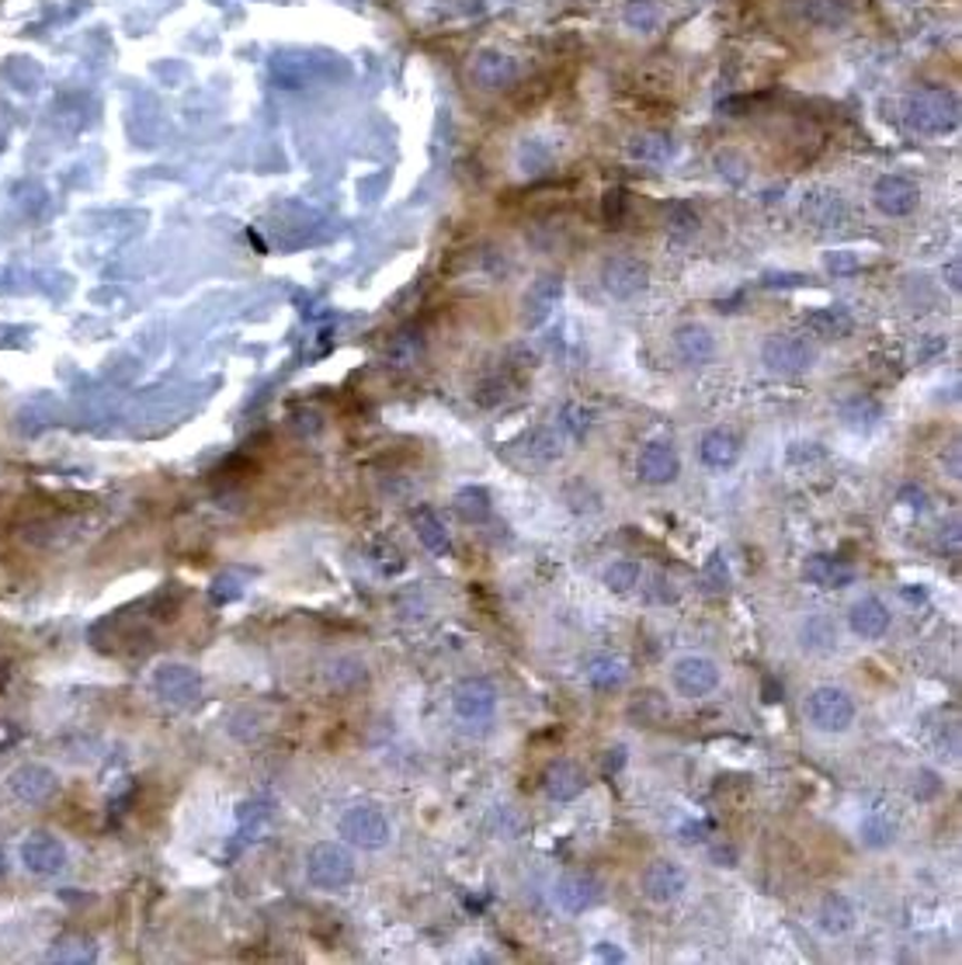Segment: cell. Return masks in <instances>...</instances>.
I'll return each instance as SVG.
<instances>
[{
	"mask_svg": "<svg viewBox=\"0 0 962 965\" xmlns=\"http://www.w3.org/2000/svg\"><path fill=\"white\" fill-rule=\"evenodd\" d=\"M803 716L820 733H847L855 723V698L837 685H820L806 695Z\"/></svg>",
	"mask_w": 962,
	"mask_h": 965,
	"instance_id": "cell-1",
	"label": "cell"
},
{
	"mask_svg": "<svg viewBox=\"0 0 962 965\" xmlns=\"http://www.w3.org/2000/svg\"><path fill=\"white\" fill-rule=\"evenodd\" d=\"M452 713H456V719L473 733L490 729V723L497 716V688L487 677L459 680L456 692H452Z\"/></svg>",
	"mask_w": 962,
	"mask_h": 965,
	"instance_id": "cell-2",
	"label": "cell"
},
{
	"mask_svg": "<svg viewBox=\"0 0 962 965\" xmlns=\"http://www.w3.org/2000/svg\"><path fill=\"white\" fill-rule=\"evenodd\" d=\"M306 878H309V883H314L317 889H327V893L345 889L351 878H355V858H351V850L341 847V844H330V840L317 844V847L306 855Z\"/></svg>",
	"mask_w": 962,
	"mask_h": 965,
	"instance_id": "cell-3",
	"label": "cell"
},
{
	"mask_svg": "<svg viewBox=\"0 0 962 965\" xmlns=\"http://www.w3.org/2000/svg\"><path fill=\"white\" fill-rule=\"evenodd\" d=\"M671 685L682 698H705L720 688V667L713 657H702V653H685L677 657L671 667Z\"/></svg>",
	"mask_w": 962,
	"mask_h": 965,
	"instance_id": "cell-4",
	"label": "cell"
},
{
	"mask_svg": "<svg viewBox=\"0 0 962 965\" xmlns=\"http://www.w3.org/2000/svg\"><path fill=\"white\" fill-rule=\"evenodd\" d=\"M341 837L361 850H383L393 830H389V819L376 806H351L341 816Z\"/></svg>",
	"mask_w": 962,
	"mask_h": 965,
	"instance_id": "cell-5",
	"label": "cell"
},
{
	"mask_svg": "<svg viewBox=\"0 0 962 965\" xmlns=\"http://www.w3.org/2000/svg\"><path fill=\"white\" fill-rule=\"evenodd\" d=\"M685 889H688V875H685V868L677 865V862L657 858V862H649V865L643 868V875H639V893H643V899L657 903V906H667V903H674V899H682Z\"/></svg>",
	"mask_w": 962,
	"mask_h": 965,
	"instance_id": "cell-6",
	"label": "cell"
},
{
	"mask_svg": "<svg viewBox=\"0 0 962 965\" xmlns=\"http://www.w3.org/2000/svg\"><path fill=\"white\" fill-rule=\"evenodd\" d=\"M816 351L813 345H806V337H792V334H778L768 337L765 348H761V361H765L772 372L778 376H800L813 365Z\"/></svg>",
	"mask_w": 962,
	"mask_h": 965,
	"instance_id": "cell-7",
	"label": "cell"
},
{
	"mask_svg": "<svg viewBox=\"0 0 962 965\" xmlns=\"http://www.w3.org/2000/svg\"><path fill=\"white\" fill-rule=\"evenodd\" d=\"M911 126L918 132H928V136H939V132H949L955 129L959 122V111H955V98L945 94V91H921L914 101H911Z\"/></svg>",
	"mask_w": 962,
	"mask_h": 965,
	"instance_id": "cell-8",
	"label": "cell"
},
{
	"mask_svg": "<svg viewBox=\"0 0 962 965\" xmlns=\"http://www.w3.org/2000/svg\"><path fill=\"white\" fill-rule=\"evenodd\" d=\"M553 899H556V906L563 914L577 917V914L591 911V906L602 899V883L591 872H567V875L556 878Z\"/></svg>",
	"mask_w": 962,
	"mask_h": 965,
	"instance_id": "cell-9",
	"label": "cell"
},
{
	"mask_svg": "<svg viewBox=\"0 0 962 965\" xmlns=\"http://www.w3.org/2000/svg\"><path fill=\"white\" fill-rule=\"evenodd\" d=\"M646 265L636 261V258H612L605 261L602 268V289L612 296V299H633L646 289Z\"/></svg>",
	"mask_w": 962,
	"mask_h": 965,
	"instance_id": "cell-10",
	"label": "cell"
},
{
	"mask_svg": "<svg viewBox=\"0 0 962 965\" xmlns=\"http://www.w3.org/2000/svg\"><path fill=\"white\" fill-rule=\"evenodd\" d=\"M677 472H682V459H677L674 445L667 441H649L639 459H636V476L643 482H649V487H667V482L677 479Z\"/></svg>",
	"mask_w": 962,
	"mask_h": 965,
	"instance_id": "cell-11",
	"label": "cell"
},
{
	"mask_svg": "<svg viewBox=\"0 0 962 965\" xmlns=\"http://www.w3.org/2000/svg\"><path fill=\"white\" fill-rule=\"evenodd\" d=\"M153 688L171 705H191L198 695H202V677L185 664H167L153 674Z\"/></svg>",
	"mask_w": 962,
	"mask_h": 965,
	"instance_id": "cell-12",
	"label": "cell"
},
{
	"mask_svg": "<svg viewBox=\"0 0 962 965\" xmlns=\"http://www.w3.org/2000/svg\"><path fill=\"white\" fill-rule=\"evenodd\" d=\"M21 862L28 872H36V875H56L67 865V847L52 834H32L21 844Z\"/></svg>",
	"mask_w": 962,
	"mask_h": 965,
	"instance_id": "cell-13",
	"label": "cell"
},
{
	"mask_svg": "<svg viewBox=\"0 0 962 965\" xmlns=\"http://www.w3.org/2000/svg\"><path fill=\"white\" fill-rule=\"evenodd\" d=\"M11 792L14 799L28 803V806H42L52 799L56 792V775L46 764H21V768L11 775Z\"/></svg>",
	"mask_w": 962,
	"mask_h": 965,
	"instance_id": "cell-14",
	"label": "cell"
},
{
	"mask_svg": "<svg viewBox=\"0 0 962 965\" xmlns=\"http://www.w3.org/2000/svg\"><path fill=\"white\" fill-rule=\"evenodd\" d=\"M872 198H875V206H880V212H886V216H911L918 209L921 195H918L914 181L890 175V178H880Z\"/></svg>",
	"mask_w": 962,
	"mask_h": 965,
	"instance_id": "cell-15",
	"label": "cell"
},
{
	"mask_svg": "<svg viewBox=\"0 0 962 965\" xmlns=\"http://www.w3.org/2000/svg\"><path fill=\"white\" fill-rule=\"evenodd\" d=\"M847 626L862 639H883L890 633V608L880 598H862L847 611Z\"/></svg>",
	"mask_w": 962,
	"mask_h": 965,
	"instance_id": "cell-16",
	"label": "cell"
},
{
	"mask_svg": "<svg viewBox=\"0 0 962 965\" xmlns=\"http://www.w3.org/2000/svg\"><path fill=\"white\" fill-rule=\"evenodd\" d=\"M803 577L824 590H841L847 584H855V566L837 556H813L803 566Z\"/></svg>",
	"mask_w": 962,
	"mask_h": 965,
	"instance_id": "cell-17",
	"label": "cell"
},
{
	"mask_svg": "<svg viewBox=\"0 0 962 965\" xmlns=\"http://www.w3.org/2000/svg\"><path fill=\"white\" fill-rule=\"evenodd\" d=\"M546 796L553 803H574L581 792H584V772L577 768L574 760H553L546 768Z\"/></svg>",
	"mask_w": 962,
	"mask_h": 965,
	"instance_id": "cell-18",
	"label": "cell"
},
{
	"mask_svg": "<svg viewBox=\"0 0 962 965\" xmlns=\"http://www.w3.org/2000/svg\"><path fill=\"white\" fill-rule=\"evenodd\" d=\"M855 924H859V911L847 896L834 893L816 906V927L824 931L827 938H841V934H847Z\"/></svg>",
	"mask_w": 962,
	"mask_h": 965,
	"instance_id": "cell-19",
	"label": "cell"
},
{
	"mask_svg": "<svg viewBox=\"0 0 962 965\" xmlns=\"http://www.w3.org/2000/svg\"><path fill=\"white\" fill-rule=\"evenodd\" d=\"M559 292H563L559 275H543L539 281H535V286L525 292V324L539 327L553 314V306L559 302Z\"/></svg>",
	"mask_w": 962,
	"mask_h": 965,
	"instance_id": "cell-20",
	"label": "cell"
},
{
	"mask_svg": "<svg viewBox=\"0 0 962 965\" xmlns=\"http://www.w3.org/2000/svg\"><path fill=\"white\" fill-rule=\"evenodd\" d=\"M674 348H677V355H682L688 365H705V361L716 358V340H713V334L705 330V327H698V324L677 327Z\"/></svg>",
	"mask_w": 962,
	"mask_h": 965,
	"instance_id": "cell-21",
	"label": "cell"
},
{
	"mask_svg": "<svg viewBox=\"0 0 962 965\" xmlns=\"http://www.w3.org/2000/svg\"><path fill=\"white\" fill-rule=\"evenodd\" d=\"M698 456H702V462L710 466V469H730L733 462L741 459V438L733 435V431L716 428V431H710V435L702 438Z\"/></svg>",
	"mask_w": 962,
	"mask_h": 965,
	"instance_id": "cell-22",
	"label": "cell"
},
{
	"mask_svg": "<svg viewBox=\"0 0 962 965\" xmlns=\"http://www.w3.org/2000/svg\"><path fill=\"white\" fill-rule=\"evenodd\" d=\"M414 531H417V543L428 549L432 556H448L452 553V538H448V528L438 521L435 510L420 507L414 515Z\"/></svg>",
	"mask_w": 962,
	"mask_h": 965,
	"instance_id": "cell-23",
	"label": "cell"
},
{
	"mask_svg": "<svg viewBox=\"0 0 962 965\" xmlns=\"http://www.w3.org/2000/svg\"><path fill=\"white\" fill-rule=\"evenodd\" d=\"M584 677L591 680L594 688H618L622 680H626V664H622L618 657H612V653H594V657L584 660Z\"/></svg>",
	"mask_w": 962,
	"mask_h": 965,
	"instance_id": "cell-24",
	"label": "cell"
},
{
	"mask_svg": "<svg viewBox=\"0 0 962 965\" xmlns=\"http://www.w3.org/2000/svg\"><path fill=\"white\" fill-rule=\"evenodd\" d=\"M803 18L820 28H837L852 18V0H806Z\"/></svg>",
	"mask_w": 962,
	"mask_h": 965,
	"instance_id": "cell-25",
	"label": "cell"
},
{
	"mask_svg": "<svg viewBox=\"0 0 962 965\" xmlns=\"http://www.w3.org/2000/svg\"><path fill=\"white\" fill-rule=\"evenodd\" d=\"M803 216L816 226H841L844 222V202L831 191H820L803 202Z\"/></svg>",
	"mask_w": 962,
	"mask_h": 965,
	"instance_id": "cell-26",
	"label": "cell"
},
{
	"mask_svg": "<svg viewBox=\"0 0 962 965\" xmlns=\"http://www.w3.org/2000/svg\"><path fill=\"white\" fill-rule=\"evenodd\" d=\"M473 77L484 83V88H500V83H507L515 77V63L507 60V56H500V52H484L473 63Z\"/></svg>",
	"mask_w": 962,
	"mask_h": 965,
	"instance_id": "cell-27",
	"label": "cell"
},
{
	"mask_svg": "<svg viewBox=\"0 0 962 965\" xmlns=\"http://www.w3.org/2000/svg\"><path fill=\"white\" fill-rule=\"evenodd\" d=\"M810 327L813 334L820 337H847L855 327L852 314H847L844 306H827V309H816V314L810 317Z\"/></svg>",
	"mask_w": 962,
	"mask_h": 965,
	"instance_id": "cell-28",
	"label": "cell"
},
{
	"mask_svg": "<svg viewBox=\"0 0 962 965\" xmlns=\"http://www.w3.org/2000/svg\"><path fill=\"white\" fill-rule=\"evenodd\" d=\"M490 494L484 490V487H463L459 494H456V515L463 518V521H469V525H479V521H487L490 518Z\"/></svg>",
	"mask_w": 962,
	"mask_h": 965,
	"instance_id": "cell-29",
	"label": "cell"
},
{
	"mask_svg": "<svg viewBox=\"0 0 962 965\" xmlns=\"http://www.w3.org/2000/svg\"><path fill=\"white\" fill-rule=\"evenodd\" d=\"M52 958L56 962H70V965H83V962H95L98 952H95V945L88 938H83V934H67V938L56 942Z\"/></svg>",
	"mask_w": 962,
	"mask_h": 965,
	"instance_id": "cell-30",
	"label": "cell"
},
{
	"mask_svg": "<svg viewBox=\"0 0 962 965\" xmlns=\"http://www.w3.org/2000/svg\"><path fill=\"white\" fill-rule=\"evenodd\" d=\"M244 590H247V574L244 570H222L216 580H212V601L216 605H230V601H237V598H244Z\"/></svg>",
	"mask_w": 962,
	"mask_h": 965,
	"instance_id": "cell-31",
	"label": "cell"
},
{
	"mask_svg": "<svg viewBox=\"0 0 962 965\" xmlns=\"http://www.w3.org/2000/svg\"><path fill=\"white\" fill-rule=\"evenodd\" d=\"M639 584V566L633 559H618L605 570V587L615 594H629Z\"/></svg>",
	"mask_w": 962,
	"mask_h": 965,
	"instance_id": "cell-32",
	"label": "cell"
},
{
	"mask_svg": "<svg viewBox=\"0 0 962 965\" xmlns=\"http://www.w3.org/2000/svg\"><path fill=\"white\" fill-rule=\"evenodd\" d=\"M834 643H837V629L831 626L824 615L810 618L806 626H803V646H810V649H831Z\"/></svg>",
	"mask_w": 962,
	"mask_h": 965,
	"instance_id": "cell-33",
	"label": "cell"
},
{
	"mask_svg": "<svg viewBox=\"0 0 962 965\" xmlns=\"http://www.w3.org/2000/svg\"><path fill=\"white\" fill-rule=\"evenodd\" d=\"M880 414L883 410L875 407L872 400H855L852 407H844V424H847V428H862L865 431V428H872L875 420H880Z\"/></svg>",
	"mask_w": 962,
	"mask_h": 965,
	"instance_id": "cell-34",
	"label": "cell"
},
{
	"mask_svg": "<svg viewBox=\"0 0 962 965\" xmlns=\"http://www.w3.org/2000/svg\"><path fill=\"white\" fill-rule=\"evenodd\" d=\"M862 840H865L869 847H886V844L893 840V823L883 819V816H869V819L862 823Z\"/></svg>",
	"mask_w": 962,
	"mask_h": 965,
	"instance_id": "cell-35",
	"label": "cell"
},
{
	"mask_svg": "<svg viewBox=\"0 0 962 965\" xmlns=\"http://www.w3.org/2000/svg\"><path fill=\"white\" fill-rule=\"evenodd\" d=\"M559 438L553 435V431H539L535 435L532 441H528V456L535 459V462H553V459H559Z\"/></svg>",
	"mask_w": 962,
	"mask_h": 965,
	"instance_id": "cell-36",
	"label": "cell"
},
{
	"mask_svg": "<svg viewBox=\"0 0 962 965\" xmlns=\"http://www.w3.org/2000/svg\"><path fill=\"white\" fill-rule=\"evenodd\" d=\"M702 580H705V587H710L713 594H723V590L730 587V570H726V563H723V556H720V553H716L710 563H705Z\"/></svg>",
	"mask_w": 962,
	"mask_h": 965,
	"instance_id": "cell-37",
	"label": "cell"
},
{
	"mask_svg": "<svg viewBox=\"0 0 962 965\" xmlns=\"http://www.w3.org/2000/svg\"><path fill=\"white\" fill-rule=\"evenodd\" d=\"M827 271H834V275H852V271H859V258L852 250H834V253H827Z\"/></svg>",
	"mask_w": 962,
	"mask_h": 965,
	"instance_id": "cell-38",
	"label": "cell"
},
{
	"mask_svg": "<svg viewBox=\"0 0 962 965\" xmlns=\"http://www.w3.org/2000/svg\"><path fill=\"white\" fill-rule=\"evenodd\" d=\"M626 21H629V24H639L643 32H649V28L657 24V8H649L646 0H639V4H633V8L626 11Z\"/></svg>",
	"mask_w": 962,
	"mask_h": 965,
	"instance_id": "cell-39",
	"label": "cell"
},
{
	"mask_svg": "<svg viewBox=\"0 0 962 965\" xmlns=\"http://www.w3.org/2000/svg\"><path fill=\"white\" fill-rule=\"evenodd\" d=\"M636 153L639 157H649V160H664L667 153H671V147H664V139L657 136L654 143H646V147H636Z\"/></svg>",
	"mask_w": 962,
	"mask_h": 965,
	"instance_id": "cell-40",
	"label": "cell"
},
{
	"mask_svg": "<svg viewBox=\"0 0 962 965\" xmlns=\"http://www.w3.org/2000/svg\"><path fill=\"white\" fill-rule=\"evenodd\" d=\"M605 216H608V222L618 226V219H622V191H608V198H605Z\"/></svg>",
	"mask_w": 962,
	"mask_h": 965,
	"instance_id": "cell-41",
	"label": "cell"
},
{
	"mask_svg": "<svg viewBox=\"0 0 962 965\" xmlns=\"http://www.w3.org/2000/svg\"><path fill=\"white\" fill-rule=\"evenodd\" d=\"M612 750H615V754L605 757V772H608V775H615V772L622 768V760H626V747H612Z\"/></svg>",
	"mask_w": 962,
	"mask_h": 965,
	"instance_id": "cell-42",
	"label": "cell"
},
{
	"mask_svg": "<svg viewBox=\"0 0 962 965\" xmlns=\"http://www.w3.org/2000/svg\"><path fill=\"white\" fill-rule=\"evenodd\" d=\"M713 865H726V868L737 865V862H733V847H716L713 850Z\"/></svg>",
	"mask_w": 962,
	"mask_h": 965,
	"instance_id": "cell-43",
	"label": "cell"
},
{
	"mask_svg": "<svg viewBox=\"0 0 962 965\" xmlns=\"http://www.w3.org/2000/svg\"><path fill=\"white\" fill-rule=\"evenodd\" d=\"M900 497H903V504H911V507H918V510L924 507V490H914V487H908V490H903Z\"/></svg>",
	"mask_w": 962,
	"mask_h": 965,
	"instance_id": "cell-44",
	"label": "cell"
},
{
	"mask_svg": "<svg viewBox=\"0 0 962 965\" xmlns=\"http://www.w3.org/2000/svg\"><path fill=\"white\" fill-rule=\"evenodd\" d=\"M705 830H710V823H688V827H685V840H702Z\"/></svg>",
	"mask_w": 962,
	"mask_h": 965,
	"instance_id": "cell-45",
	"label": "cell"
},
{
	"mask_svg": "<svg viewBox=\"0 0 962 965\" xmlns=\"http://www.w3.org/2000/svg\"><path fill=\"white\" fill-rule=\"evenodd\" d=\"M598 958H605V962H626V955H622L615 945L608 948V942H605V945H598Z\"/></svg>",
	"mask_w": 962,
	"mask_h": 965,
	"instance_id": "cell-46",
	"label": "cell"
},
{
	"mask_svg": "<svg viewBox=\"0 0 962 965\" xmlns=\"http://www.w3.org/2000/svg\"><path fill=\"white\" fill-rule=\"evenodd\" d=\"M0 872H4V855H0Z\"/></svg>",
	"mask_w": 962,
	"mask_h": 965,
	"instance_id": "cell-47",
	"label": "cell"
}]
</instances>
